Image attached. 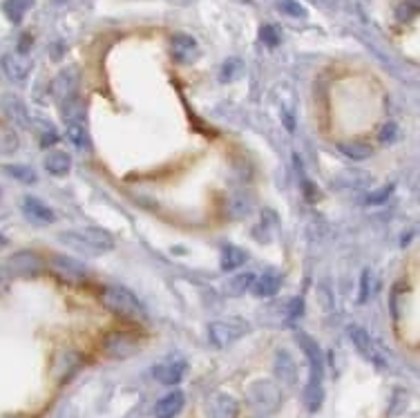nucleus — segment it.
I'll list each match as a JSON object with an SVG mask.
<instances>
[{
	"label": "nucleus",
	"instance_id": "f257e3e1",
	"mask_svg": "<svg viewBox=\"0 0 420 418\" xmlns=\"http://www.w3.org/2000/svg\"><path fill=\"white\" fill-rule=\"evenodd\" d=\"M295 340L299 345V349L304 351L306 360H308V383H306V390H304V403H306V410L308 412H317L320 405L324 401V356L320 351L317 342L313 338H308L304 331H297L295 333Z\"/></svg>",
	"mask_w": 420,
	"mask_h": 418
},
{
	"label": "nucleus",
	"instance_id": "f03ea898",
	"mask_svg": "<svg viewBox=\"0 0 420 418\" xmlns=\"http://www.w3.org/2000/svg\"><path fill=\"white\" fill-rule=\"evenodd\" d=\"M101 302L110 313H114L116 317H121L125 322H146L148 313L143 304L137 300V295L132 291H128L125 286L107 284L101 291Z\"/></svg>",
	"mask_w": 420,
	"mask_h": 418
},
{
	"label": "nucleus",
	"instance_id": "7ed1b4c3",
	"mask_svg": "<svg viewBox=\"0 0 420 418\" xmlns=\"http://www.w3.org/2000/svg\"><path fill=\"white\" fill-rule=\"evenodd\" d=\"M58 240L83 255H103L114 248V237L107 231H103V228H94V226L81 228V231L58 233Z\"/></svg>",
	"mask_w": 420,
	"mask_h": 418
},
{
	"label": "nucleus",
	"instance_id": "20e7f679",
	"mask_svg": "<svg viewBox=\"0 0 420 418\" xmlns=\"http://www.w3.org/2000/svg\"><path fill=\"white\" fill-rule=\"evenodd\" d=\"M246 401L259 414H275L282 405V392H279V385L262 378V381H255L248 385L246 390Z\"/></svg>",
	"mask_w": 420,
	"mask_h": 418
},
{
	"label": "nucleus",
	"instance_id": "39448f33",
	"mask_svg": "<svg viewBox=\"0 0 420 418\" xmlns=\"http://www.w3.org/2000/svg\"><path fill=\"white\" fill-rule=\"evenodd\" d=\"M248 333V322L239 320V317H228V320H215L208 324V338L217 349H226L239 338Z\"/></svg>",
	"mask_w": 420,
	"mask_h": 418
},
{
	"label": "nucleus",
	"instance_id": "423d86ee",
	"mask_svg": "<svg viewBox=\"0 0 420 418\" xmlns=\"http://www.w3.org/2000/svg\"><path fill=\"white\" fill-rule=\"evenodd\" d=\"M103 351L114 360H125L139 351V340L128 331H110L103 338Z\"/></svg>",
	"mask_w": 420,
	"mask_h": 418
},
{
	"label": "nucleus",
	"instance_id": "0eeeda50",
	"mask_svg": "<svg viewBox=\"0 0 420 418\" xmlns=\"http://www.w3.org/2000/svg\"><path fill=\"white\" fill-rule=\"evenodd\" d=\"M43 257L34 253V251H18L9 257V273L12 275H18V277H36L38 273L43 271Z\"/></svg>",
	"mask_w": 420,
	"mask_h": 418
},
{
	"label": "nucleus",
	"instance_id": "6e6552de",
	"mask_svg": "<svg viewBox=\"0 0 420 418\" xmlns=\"http://www.w3.org/2000/svg\"><path fill=\"white\" fill-rule=\"evenodd\" d=\"M49 268H52L54 275L65 284H83L87 280L85 268L65 255H54L52 262H49Z\"/></svg>",
	"mask_w": 420,
	"mask_h": 418
},
{
	"label": "nucleus",
	"instance_id": "1a4fd4ad",
	"mask_svg": "<svg viewBox=\"0 0 420 418\" xmlns=\"http://www.w3.org/2000/svg\"><path fill=\"white\" fill-rule=\"evenodd\" d=\"M239 403L231 394H213L206 401V418H237Z\"/></svg>",
	"mask_w": 420,
	"mask_h": 418
},
{
	"label": "nucleus",
	"instance_id": "9d476101",
	"mask_svg": "<svg viewBox=\"0 0 420 418\" xmlns=\"http://www.w3.org/2000/svg\"><path fill=\"white\" fill-rule=\"evenodd\" d=\"M76 89H78V67H65L61 74L54 78L52 83V92L58 101H72L76 96Z\"/></svg>",
	"mask_w": 420,
	"mask_h": 418
},
{
	"label": "nucleus",
	"instance_id": "9b49d317",
	"mask_svg": "<svg viewBox=\"0 0 420 418\" xmlns=\"http://www.w3.org/2000/svg\"><path fill=\"white\" fill-rule=\"evenodd\" d=\"M3 69H5L7 78L21 83L29 76V72H32V58H29L27 54H21V52L5 54L3 56Z\"/></svg>",
	"mask_w": 420,
	"mask_h": 418
},
{
	"label": "nucleus",
	"instance_id": "f8f14e48",
	"mask_svg": "<svg viewBox=\"0 0 420 418\" xmlns=\"http://www.w3.org/2000/svg\"><path fill=\"white\" fill-rule=\"evenodd\" d=\"M23 213H25L27 220L32 224H36V226H47V224L56 222V215H54L52 208H49L47 204H43L41 199H36V197H25L23 199Z\"/></svg>",
	"mask_w": 420,
	"mask_h": 418
},
{
	"label": "nucleus",
	"instance_id": "ddd939ff",
	"mask_svg": "<svg viewBox=\"0 0 420 418\" xmlns=\"http://www.w3.org/2000/svg\"><path fill=\"white\" fill-rule=\"evenodd\" d=\"M170 52H173V58L177 63H193L199 56V47L197 41L188 34H175L173 41H170Z\"/></svg>",
	"mask_w": 420,
	"mask_h": 418
},
{
	"label": "nucleus",
	"instance_id": "4468645a",
	"mask_svg": "<svg viewBox=\"0 0 420 418\" xmlns=\"http://www.w3.org/2000/svg\"><path fill=\"white\" fill-rule=\"evenodd\" d=\"M347 333H349V338H351V342L356 345V349L360 351V356L367 358V360L376 363V365H383V360H380V356H378V349H376L374 340L369 338V333L362 329V326L351 324V326L347 329Z\"/></svg>",
	"mask_w": 420,
	"mask_h": 418
},
{
	"label": "nucleus",
	"instance_id": "2eb2a0df",
	"mask_svg": "<svg viewBox=\"0 0 420 418\" xmlns=\"http://www.w3.org/2000/svg\"><path fill=\"white\" fill-rule=\"evenodd\" d=\"M275 376H277L279 385H286V387H293L295 381H297L295 360L286 349H279L275 354Z\"/></svg>",
	"mask_w": 420,
	"mask_h": 418
},
{
	"label": "nucleus",
	"instance_id": "dca6fc26",
	"mask_svg": "<svg viewBox=\"0 0 420 418\" xmlns=\"http://www.w3.org/2000/svg\"><path fill=\"white\" fill-rule=\"evenodd\" d=\"M152 374L161 385L173 387V385L182 383V378L186 374V363L184 360H170V363H164V365H157L152 369Z\"/></svg>",
	"mask_w": 420,
	"mask_h": 418
},
{
	"label": "nucleus",
	"instance_id": "f3484780",
	"mask_svg": "<svg viewBox=\"0 0 420 418\" xmlns=\"http://www.w3.org/2000/svg\"><path fill=\"white\" fill-rule=\"evenodd\" d=\"M184 403H186L184 392L173 390L155 405V418H175L179 412L184 410Z\"/></svg>",
	"mask_w": 420,
	"mask_h": 418
},
{
	"label": "nucleus",
	"instance_id": "a211bd4d",
	"mask_svg": "<svg viewBox=\"0 0 420 418\" xmlns=\"http://www.w3.org/2000/svg\"><path fill=\"white\" fill-rule=\"evenodd\" d=\"M72 155H67V153H63V150H52V153H47V157H45V162H43V166H45V171L49 173V175H54V177H65L69 171H72Z\"/></svg>",
	"mask_w": 420,
	"mask_h": 418
},
{
	"label": "nucleus",
	"instance_id": "6ab92c4d",
	"mask_svg": "<svg viewBox=\"0 0 420 418\" xmlns=\"http://www.w3.org/2000/svg\"><path fill=\"white\" fill-rule=\"evenodd\" d=\"M279 286H282V275L277 273H264L259 275L257 280H253L251 284V291L257 295V297H271L279 291Z\"/></svg>",
	"mask_w": 420,
	"mask_h": 418
},
{
	"label": "nucleus",
	"instance_id": "aec40b11",
	"mask_svg": "<svg viewBox=\"0 0 420 418\" xmlns=\"http://www.w3.org/2000/svg\"><path fill=\"white\" fill-rule=\"evenodd\" d=\"M32 7H34V0H5V3H3V12H5V16L14 25H21L23 18L27 16V12Z\"/></svg>",
	"mask_w": 420,
	"mask_h": 418
},
{
	"label": "nucleus",
	"instance_id": "412c9836",
	"mask_svg": "<svg viewBox=\"0 0 420 418\" xmlns=\"http://www.w3.org/2000/svg\"><path fill=\"white\" fill-rule=\"evenodd\" d=\"M253 280H255L253 273H239V275L231 277V280H226V284L222 286V291L228 297H242L248 288H251Z\"/></svg>",
	"mask_w": 420,
	"mask_h": 418
},
{
	"label": "nucleus",
	"instance_id": "4be33fe9",
	"mask_svg": "<svg viewBox=\"0 0 420 418\" xmlns=\"http://www.w3.org/2000/svg\"><path fill=\"white\" fill-rule=\"evenodd\" d=\"M244 260H246V253L239 246L226 244L222 248V271H235V268L244 264Z\"/></svg>",
	"mask_w": 420,
	"mask_h": 418
},
{
	"label": "nucleus",
	"instance_id": "5701e85b",
	"mask_svg": "<svg viewBox=\"0 0 420 418\" xmlns=\"http://www.w3.org/2000/svg\"><path fill=\"white\" fill-rule=\"evenodd\" d=\"M338 150L342 153L344 157L353 159V162H362V159H369L374 155L371 146L360 143V141H349V143H338Z\"/></svg>",
	"mask_w": 420,
	"mask_h": 418
},
{
	"label": "nucleus",
	"instance_id": "b1692460",
	"mask_svg": "<svg viewBox=\"0 0 420 418\" xmlns=\"http://www.w3.org/2000/svg\"><path fill=\"white\" fill-rule=\"evenodd\" d=\"M65 134L69 139V143L78 148V150H89V134L81 123H69Z\"/></svg>",
	"mask_w": 420,
	"mask_h": 418
},
{
	"label": "nucleus",
	"instance_id": "393cba45",
	"mask_svg": "<svg viewBox=\"0 0 420 418\" xmlns=\"http://www.w3.org/2000/svg\"><path fill=\"white\" fill-rule=\"evenodd\" d=\"M5 110H7V114H9L12 121H16L18 125H23V128H29V116H27L23 103L18 101V98H7Z\"/></svg>",
	"mask_w": 420,
	"mask_h": 418
},
{
	"label": "nucleus",
	"instance_id": "a878e982",
	"mask_svg": "<svg viewBox=\"0 0 420 418\" xmlns=\"http://www.w3.org/2000/svg\"><path fill=\"white\" fill-rule=\"evenodd\" d=\"M244 72V65L239 58H228V61L222 65V74H219V78H222L224 83H231L235 81V78Z\"/></svg>",
	"mask_w": 420,
	"mask_h": 418
},
{
	"label": "nucleus",
	"instance_id": "bb28decb",
	"mask_svg": "<svg viewBox=\"0 0 420 418\" xmlns=\"http://www.w3.org/2000/svg\"><path fill=\"white\" fill-rule=\"evenodd\" d=\"M18 148V137L12 128H0V155H9Z\"/></svg>",
	"mask_w": 420,
	"mask_h": 418
},
{
	"label": "nucleus",
	"instance_id": "cd10ccee",
	"mask_svg": "<svg viewBox=\"0 0 420 418\" xmlns=\"http://www.w3.org/2000/svg\"><path fill=\"white\" fill-rule=\"evenodd\" d=\"M5 173L9 177L18 179V182H23V184H34L36 182V173L32 171V168H27V166H5Z\"/></svg>",
	"mask_w": 420,
	"mask_h": 418
},
{
	"label": "nucleus",
	"instance_id": "c85d7f7f",
	"mask_svg": "<svg viewBox=\"0 0 420 418\" xmlns=\"http://www.w3.org/2000/svg\"><path fill=\"white\" fill-rule=\"evenodd\" d=\"M277 7L279 12H284L286 16H293V18H306V7H302L297 0H277Z\"/></svg>",
	"mask_w": 420,
	"mask_h": 418
},
{
	"label": "nucleus",
	"instance_id": "c756f323",
	"mask_svg": "<svg viewBox=\"0 0 420 418\" xmlns=\"http://www.w3.org/2000/svg\"><path fill=\"white\" fill-rule=\"evenodd\" d=\"M279 29L275 25H264L262 29H259V41H262L264 45L268 47H277L279 45Z\"/></svg>",
	"mask_w": 420,
	"mask_h": 418
},
{
	"label": "nucleus",
	"instance_id": "7c9ffc66",
	"mask_svg": "<svg viewBox=\"0 0 420 418\" xmlns=\"http://www.w3.org/2000/svg\"><path fill=\"white\" fill-rule=\"evenodd\" d=\"M418 14V0H407V3L400 5L398 9V21H409V18H414Z\"/></svg>",
	"mask_w": 420,
	"mask_h": 418
},
{
	"label": "nucleus",
	"instance_id": "2f4dec72",
	"mask_svg": "<svg viewBox=\"0 0 420 418\" xmlns=\"http://www.w3.org/2000/svg\"><path fill=\"white\" fill-rule=\"evenodd\" d=\"M392 191H394V186H385V188H380V193L369 195V197H367V202H369V204H383V202H387V197L392 195Z\"/></svg>",
	"mask_w": 420,
	"mask_h": 418
},
{
	"label": "nucleus",
	"instance_id": "473e14b6",
	"mask_svg": "<svg viewBox=\"0 0 420 418\" xmlns=\"http://www.w3.org/2000/svg\"><path fill=\"white\" fill-rule=\"evenodd\" d=\"M369 293H371V273L365 271L362 273V286H360V302H367Z\"/></svg>",
	"mask_w": 420,
	"mask_h": 418
},
{
	"label": "nucleus",
	"instance_id": "72a5a7b5",
	"mask_svg": "<svg viewBox=\"0 0 420 418\" xmlns=\"http://www.w3.org/2000/svg\"><path fill=\"white\" fill-rule=\"evenodd\" d=\"M12 273H9V268L7 266H0V295H3L7 288H9V284H12Z\"/></svg>",
	"mask_w": 420,
	"mask_h": 418
},
{
	"label": "nucleus",
	"instance_id": "f704fd0d",
	"mask_svg": "<svg viewBox=\"0 0 420 418\" xmlns=\"http://www.w3.org/2000/svg\"><path fill=\"white\" fill-rule=\"evenodd\" d=\"M394 132H396V125H394V123H389V125L385 128V130L380 132V141H392V139H394L392 134H394Z\"/></svg>",
	"mask_w": 420,
	"mask_h": 418
},
{
	"label": "nucleus",
	"instance_id": "c9c22d12",
	"mask_svg": "<svg viewBox=\"0 0 420 418\" xmlns=\"http://www.w3.org/2000/svg\"><path fill=\"white\" fill-rule=\"evenodd\" d=\"M299 313H302V300L297 297V300L291 302V311H288V317H297Z\"/></svg>",
	"mask_w": 420,
	"mask_h": 418
},
{
	"label": "nucleus",
	"instance_id": "e433bc0d",
	"mask_svg": "<svg viewBox=\"0 0 420 418\" xmlns=\"http://www.w3.org/2000/svg\"><path fill=\"white\" fill-rule=\"evenodd\" d=\"M56 141H58L56 132H49V134L45 132V134H43V139H41V146H43V148H47V146H54Z\"/></svg>",
	"mask_w": 420,
	"mask_h": 418
},
{
	"label": "nucleus",
	"instance_id": "4c0bfd02",
	"mask_svg": "<svg viewBox=\"0 0 420 418\" xmlns=\"http://www.w3.org/2000/svg\"><path fill=\"white\" fill-rule=\"evenodd\" d=\"M7 244H9V242H7V237H5L3 233H0V251H3V248H5Z\"/></svg>",
	"mask_w": 420,
	"mask_h": 418
},
{
	"label": "nucleus",
	"instance_id": "58836bf2",
	"mask_svg": "<svg viewBox=\"0 0 420 418\" xmlns=\"http://www.w3.org/2000/svg\"><path fill=\"white\" fill-rule=\"evenodd\" d=\"M0 195H3V191H0Z\"/></svg>",
	"mask_w": 420,
	"mask_h": 418
}]
</instances>
